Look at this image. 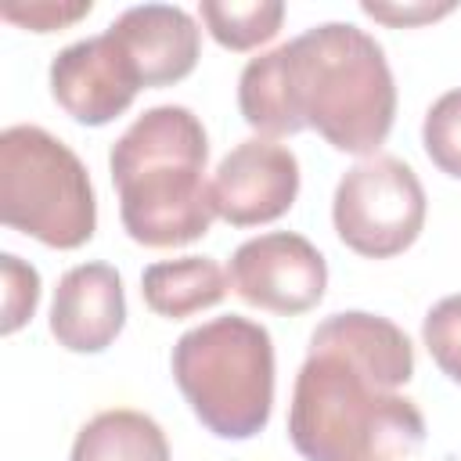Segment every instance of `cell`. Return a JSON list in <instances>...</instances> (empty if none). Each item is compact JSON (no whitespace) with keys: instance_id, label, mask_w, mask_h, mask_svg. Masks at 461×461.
Returning a JSON list of instances; mask_svg holds the SVG:
<instances>
[{"instance_id":"obj_19","label":"cell","mask_w":461,"mask_h":461,"mask_svg":"<svg viewBox=\"0 0 461 461\" xmlns=\"http://www.w3.org/2000/svg\"><path fill=\"white\" fill-rule=\"evenodd\" d=\"M94 11L90 0H72V4H54V0H36V4H4L0 7V18L4 22H14L22 29H32V32H54V29H65L79 18H86Z\"/></svg>"},{"instance_id":"obj_1","label":"cell","mask_w":461,"mask_h":461,"mask_svg":"<svg viewBox=\"0 0 461 461\" xmlns=\"http://www.w3.org/2000/svg\"><path fill=\"white\" fill-rule=\"evenodd\" d=\"M241 119L270 137L317 130L335 151L375 155L396 119L382 43L353 22H324L249 58L238 76Z\"/></svg>"},{"instance_id":"obj_16","label":"cell","mask_w":461,"mask_h":461,"mask_svg":"<svg viewBox=\"0 0 461 461\" xmlns=\"http://www.w3.org/2000/svg\"><path fill=\"white\" fill-rule=\"evenodd\" d=\"M421 144L436 169L461 180V86L432 101L421 122Z\"/></svg>"},{"instance_id":"obj_13","label":"cell","mask_w":461,"mask_h":461,"mask_svg":"<svg viewBox=\"0 0 461 461\" xmlns=\"http://www.w3.org/2000/svg\"><path fill=\"white\" fill-rule=\"evenodd\" d=\"M227 288H230V277L212 256L162 259L144 267L140 274V295L148 310L166 321H184L198 310L223 303Z\"/></svg>"},{"instance_id":"obj_7","label":"cell","mask_w":461,"mask_h":461,"mask_svg":"<svg viewBox=\"0 0 461 461\" xmlns=\"http://www.w3.org/2000/svg\"><path fill=\"white\" fill-rule=\"evenodd\" d=\"M230 288L259 310L295 317L313 310L328 288V263L313 241L292 230H270L234 249L227 267Z\"/></svg>"},{"instance_id":"obj_2","label":"cell","mask_w":461,"mask_h":461,"mask_svg":"<svg viewBox=\"0 0 461 461\" xmlns=\"http://www.w3.org/2000/svg\"><path fill=\"white\" fill-rule=\"evenodd\" d=\"M209 137L184 104H155L112 144L108 169L126 234L148 249H176L209 234L216 220L205 180Z\"/></svg>"},{"instance_id":"obj_18","label":"cell","mask_w":461,"mask_h":461,"mask_svg":"<svg viewBox=\"0 0 461 461\" xmlns=\"http://www.w3.org/2000/svg\"><path fill=\"white\" fill-rule=\"evenodd\" d=\"M0 270H4V324H0V331L11 335V331H18L36 313V303H40V274H36V267L22 263L11 252L0 256Z\"/></svg>"},{"instance_id":"obj_10","label":"cell","mask_w":461,"mask_h":461,"mask_svg":"<svg viewBox=\"0 0 461 461\" xmlns=\"http://www.w3.org/2000/svg\"><path fill=\"white\" fill-rule=\"evenodd\" d=\"M133 61L140 86H173L198 65L202 29L176 4H137L126 7L104 29Z\"/></svg>"},{"instance_id":"obj_9","label":"cell","mask_w":461,"mask_h":461,"mask_svg":"<svg viewBox=\"0 0 461 461\" xmlns=\"http://www.w3.org/2000/svg\"><path fill=\"white\" fill-rule=\"evenodd\" d=\"M137 90L140 76L108 32L76 40L50 61V94L83 126H104L119 119L133 104Z\"/></svg>"},{"instance_id":"obj_14","label":"cell","mask_w":461,"mask_h":461,"mask_svg":"<svg viewBox=\"0 0 461 461\" xmlns=\"http://www.w3.org/2000/svg\"><path fill=\"white\" fill-rule=\"evenodd\" d=\"M68 461H169V443L155 418L115 407L94 414L76 432Z\"/></svg>"},{"instance_id":"obj_20","label":"cell","mask_w":461,"mask_h":461,"mask_svg":"<svg viewBox=\"0 0 461 461\" xmlns=\"http://www.w3.org/2000/svg\"><path fill=\"white\" fill-rule=\"evenodd\" d=\"M360 11L385 22V25H421V22H436L443 14L454 11V4H429V0H418V4H396V0H360Z\"/></svg>"},{"instance_id":"obj_5","label":"cell","mask_w":461,"mask_h":461,"mask_svg":"<svg viewBox=\"0 0 461 461\" xmlns=\"http://www.w3.org/2000/svg\"><path fill=\"white\" fill-rule=\"evenodd\" d=\"M0 220L50 249L94 238L97 198L79 155L32 122L0 133Z\"/></svg>"},{"instance_id":"obj_12","label":"cell","mask_w":461,"mask_h":461,"mask_svg":"<svg viewBox=\"0 0 461 461\" xmlns=\"http://www.w3.org/2000/svg\"><path fill=\"white\" fill-rule=\"evenodd\" d=\"M310 346H328V349L346 353L360 367L385 378L393 389L414 378V346L403 335V328L367 310H342V313L324 317L313 328Z\"/></svg>"},{"instance_id":"obj_3","label":"cell","mask_w":461,"mask_h":461,"mask_svg":"<svg viewBox=\"0 0 461 461\" xmlns=\"http://www.w3.org/2000/svg\"><path fill=\"white\" fill-rule=\"evenodd\" d=\"M418 403L339 349L310 346L288 403V439L306 461H421Z\"/></svg>"},{"instance_id":"obj_11","label":"cell","mask_w":461,"mask_h":461,"mask_svg":"<svg viewBox=\"0 0 461 461\" xmlns=\"http://www.w3.org/2000/svg\"><path fill=\"white\" fill-rule=\"evenodd\" d=\"M126 324L122 277L108 263H79L61 274L50 303V335L72 353H101Z\"/></svg>"},{"instance_id":"obj_15","label":"cell","mask_w":461,"mask_h":461,"mask_svg":"<svg viewBox=\"0 0 461 461\" xmlns=\"http://www.w3.org/2000/svg\"><path fill=\"white\" fill-rule=\"evenodd\" d=\"M198 14L220 47L252 50L277 36L285 22V4L281 0H202Z\"/></svg>"},{"instance_id":"obj_17","label":"cell","mask_w":461,"mask_h":461,"mask_svg":"<svg viewBox=\"0 0 461 461\" xmlns=\"http://www.w3.org/2000/svg\"><path fill=\"white\" fill-rule=\"evenodd\" d=\"M421 339L436 367L461 385V295H447L425 313Z\"/></svg>"},{"instance_id":"obj_8","label":"cell","mask_w":461,"mask_h":461,"mask_svg":"<svg viewBox=\"0 0 461 461\" xmlns=\"http://www.w3.org/2000/svg\"><path fill=\"white\" fill-rule=\"evenodd\" d=\"M212 205L216 216L230 227L274 223L295 205L299 194V158L292 148L249 137L234 144L212 173Z\"/></svg>"},{"instance_id":"obj_4","label":"cell","mask_w":461,"mask_h":461,"mask_svg":"<svg viewBox=\"0 0 461 461\" xmlns=\"http://www.w3.org/2000/svg\"><path fill=\"white\" fill-rule=\"evenodd\" d=\"M194 418L220 439H252L274 407V339L259 321L227 313L184 331L169 357Z\"/></svg>"},{"instance_id":"obj_6","label":"cell","mask_w":461,"mask_h":461,"mask_svg":"<svg viewBox=\"0 0 461 461\" xmlns=\"http://www.w3.org/2000/svg\"><path fill=\"white\" fill-rule=\"evenodd\" d=\"M429 198L418 173L396 155L360 158L342 173L331 202L335 234L367 259H389L411 249L425 227Z\"/></svg>"}]
</instances>
